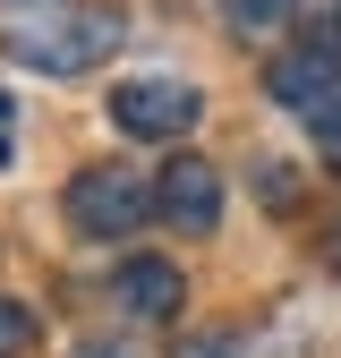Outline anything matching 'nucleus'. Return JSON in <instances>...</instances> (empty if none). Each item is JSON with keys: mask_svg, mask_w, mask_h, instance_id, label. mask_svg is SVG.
I'll return each instance as SVG.
<instances>
[{"mask_svg": "<svg viewBox=\"0 0 341 358\" xmlns=\"http://www.w3.org/2000/svg\"><path fill=\"white\" fill-rule=\"evenodd\" d=\"M154 213H162L180 239L222 231V171H213L205 154H170V162H162V179H154Z\"/></svg>", "mask_w": 341, "mask_h": 358, "instance_id": "5", "label": "nucleus"}, {"mask_svg": "<svg viewBox=\"0 0 341 358\" xmlns=\"http://www.w3.org/2000/svg\"><path fill=\"white\" fill-rule=\"evenodd\" d=\"M60 205H68V231H85V239H128V231L154 222V179L128 171V162H85Z\"/></svg>", "mask_w": 341, "mask_h": 358, "instance_id": "3", "label": "nucleus"}, {"mask_svg": "<svg viewBox=\"0 0 341 358\" xmlns=\"http://www.w3.org/2000/svg\"><path fill=\"white\" fill-rule=\"evenodd\" d=\"M111 307L128 324H170L188 307V282H180V264H162V256H128L111 273Z\"/></svg>", "mask_w": 341, "mask_h": 358, "instance_id": "6", "label": "nucleus"}, {"mask_svg": "<svg viewBox=\"0 0 341 358\" xmlns=\"http://www.w3.org/2000/svg\"><path fill=\"white\" fill-rule=\"evenodd\" d=\"M111 120L128 137H154V145H180L188 128L205 120V94L188 77H119L111 85Z\"/></svg>", "mask_w": 341, "mask_h": 358, "instance_id": "4", "label": "nucleus"}, {"mask_svg": "<svg viewBox=\"0 0 341 358\" xmlns=\"http://www.w3.org/2000/svg\"><path fill=\"white\" fill-rule=\"evenodd\" d=\"M111 43H119V34H111V17H94V9H34V17L9 26V60H17V69H43V77H85Z\"/></svg>", "mask_w": 341, "mask_h": 358, "instance_id": "1", "label": "nucleus"}, {"mask_svg": "<svg viewBox=\"0 0 341 358\" xmlns=\"http://www.w3.org/2000/svg\"><path fill=\"white\" fill-rule=\"evenodd\" d=\"M9 154H17V103L0 94V162H9Z\"/></svg>", "mask_w": 341, "mask_h": 358, "instance_id": "9", "label": "nucleus"}, {"mask_svg": "<svg viewBox=\"0 0 341 358\" xmlns=\"http://www.w3.org/2000/svg\"><path fill=\"white\" fill-rule=\"evenodd\" d=\"M265 94L290 120H307L316 137H341V34H307L298 52H282L265 69Z\"/></svg>", "mask_w": 341, "mask_h": 358, "instance_id": "2", "label": "nucleus"}, {"mask_svg": "<svg viewBox=\"0 0 341 358\" xmlns=\"http://www.w3.org/2000/svg\"><path fill=\"white\" fill-rule=\"evenodd\" d=\"M26 350H34V316L0 290V358H26Z\"/></svg>", "mask_w": 341, "mask_h": 358, "instance_id": "8", "label": "nucleus"}, {"mask_svg": "<svg viewBox=\"0 0 341 358\" xmlns=\"http://www.w3.org/2000/svg\"><path fill=\"white\" fill-rule=\"evenodd\" d=\"M290 9H298V0H222V17H231L239 34H265V26H282Z\"/></svg>", "mask_w": 341, "mask_h": 358, "instance_id": "7", "label": "nucleus"}]
</instances>
